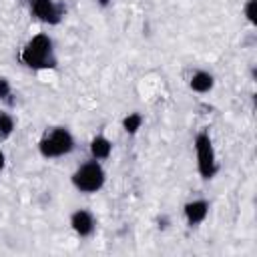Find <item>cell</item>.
Masks as SVG:
<instances>
[{"instance_id":"cell-1","label":"cell","mask_w":257,"mask_h":257,"mask_svg":"<svg viewBox=\"0 0 257 257\" xmlns=\"http://www.w3.org/2000/svg\"><path fill=\"white\" fill-rule=\"evenodd\" d=\"M20 62L32 70H48L58 64L54 42L48 34H34L20 50Z\"/></svg>"},{"instance_id":"cell-2","label":"cell","mask_w":257,"mask_h":257,"mask_svg":"<svg viewBox=\"0 0 257 257\" xmlns=\"http://www.w3.org/2000/svg\"><path fill=\"white\" fill-rule=\"evenodd\" d=\"M72 151H74V137L66 126H52L38 141V153L44 159H58Z\"/></svg>"},{"instance_id":"cell-3","label":"cell","mask_w":257,"mask_h":257,"mask_svg":"<svg viewBox=\"0 0 257 257\" xmlns=\"http://www.w3.org/2000/svg\"><path fill=\"white\" fill-rule=\"evenodd\" d=\"M72 185L76 191L84 193V195H90V193H98L104 183H106V171L104 167L100 165V161L92 159V161H86L82 163L70 177Z\"/></svg>"},{"instance_id":"cell-4","label":"cell","mask_w":257,"mask_h":257,"mask_svg":"<svg viewBox=\"0 0 257 257\" xmlns=\"http://www.w3.org/2000/svg\"><path fill=\"white\" fill-rule=\"evenodd\" d=\"M195 157H197V171L203 179H213L219 171V163H217V153H215V145L213 139L209 135V131H199L195 135Z\"/></svg>"},{"instance_id":"cell-5","label":"cell","mask_w":257,"mask_h":257,"mask_svg":"<svg viewBox=\"0 0 257 257\" xmlns=\"http://www.w3.org/2000/svg\"><path fill=\"white\" fill-rule=\"evenodd\" d=\"M28 6H30V12L40 22H48V24H58L64 14L62 6L56 4L54 0H32Z\"/></svg>"},{"instance_id":"cell-6","label":"cell","mask_w":257,"mask_h":257,"mask_svg":"<svg viewBox=\"0 0 257 257\" xmlns=\"http://www.w3.org/2000/svg\"><path fill=\"white\" fill-rule=\"evenodd\" d=\"M70 229H72L78 237L86 239V237L94 235V231H96V219H94V215H92L90 211H86V209H76V211L70 215Z\"/></svg>"},{"instance_id":"cell-7","label":"cell","mask_w":257,"mask_h":257,"mask_svg":"<svg viewBox=\"0 0 257 257\" xmlns=\"http://www.w3.org/2000/svg\"><path fill=\"white\" fill-rule=\"evenodd\" d=\"M209 209H211L209 201H205V199H193V201L185 203L183 213H185L187 223L191 227H197V225H201L209 217Z\"/></svg>"},{"instance_id":"cell-8","label":"cell","mask_w":257,"mask_h":257,"mask_svg":"<svg viewBox=\"0 0 257 257\" xmlns=\"http://www.w3.org/2000/svg\"><path fill=\"white\" fill-rule=\"evenodd\" d=\"M189 86L197 94H207L215 86V76L211 72H207V70H195L191 80H189Z\"/></svg>"},{"instance_id":"cell-9","label":"cell","mask_w":257,"mask_h":257,"mask_svg":"<svg viewBox=\"0 0 257 257\" xmlns=\"http://www.w3.org/2000/svg\"><path fill=\"white\" fill-rule=\"evenodd\" d=\"M88 149H90L92 159H96V161H104V159H108L110 153H112V143H110V139H106L104 135H96V137L90 139Z\"/></svg>"},{"instance_id":"cell-10","label":"cell","mask_w":257,"mask_h":257,"mask_svg":"<svg viewBox=\"0 0 257 257\" xmlns=\"http://www.w3.org/2000/svg\"><path fill=\"white\" fill-rule=\"evenodd\" d=\"M141 126H143V114H139V112H131V114H126V116L122 118V128H124V133H128V135L139 133Z\"/></svg>"},{"instance_id":"cell-11","label":"cell","mask_w":257,"mask_h":257,"mask_svg":"<svg viewBox=\"0 0 257 257\" xmlns=\"http://www.w3.org/2000/svg\"><path fill=\"white\" fill-rule=\"evenodd\" d=\"M14 126H16L14 116L10 112L0 110V137H10L14 133Z\"/></svg>"},{"instance_id":"cell-12","label":"cell","mask_w":257,"mask_h":257,"mask_svg":"<svg viewBox=\"0 0 257 257\" xmlns=\"http://www.w3.org/2000/svg\"><path fill=\"white\" fill-rule=\"evenodd\" d=\"M243 12L251 24H257V0H247L243 6Z\"/></svg>"},{"instance_id":"cell-13","label":"cell","mask_w":257,"mask_h":257,"mask_svg":"<svg viewBox=\"0 0 257 257\" xmlns=\"http://www.w3.org/2000/svg\"><path fill=\"white\" fill-rule=\"evenodd\" d=\"M10 92H12V84H10V80H8L6 76H0V100L8 98Z\"/></svg>"},{"instance_id":"cell-14","label":"cell","mask_w":257,"mask_h":257,"mask_svg":"<svg viewBox=\"0 0 257 257\" xmlns=\"http://www.w3.org/2000/svg\"><path fill=\"white\" fill-rule=\"evenodd\" d=\"M4 167H6V155H4V151L0 149V173L4 171Z\"/></svg>"},{"instance_id":"cell-15","label":"cell","mask_w":257,"mask_h":257,"mask_svg":"<svg viewBox=\"0 0 257 257\" xmlns=\"http://www.w3.org/2000/svg\"><path fill=\"white\" fill-rule=\"evenodd\" d=\"M98 2H100L102 6H106V4H108V0H98Z\"/></svg>"},{"instance_id":"cell-16","label":"cell","mask_w":257,"mask_h":257,"mask_svg":"<svg viewBox=\"0 0 257 257\" xmlns=\"http://www.w3.org/2000/svg\"><path fill=\"white\" fill-rule=\"evenodd\" d=\"M24 2H26V4H30V2H32V0H24Z\"/></svg>"}]
</instances>
